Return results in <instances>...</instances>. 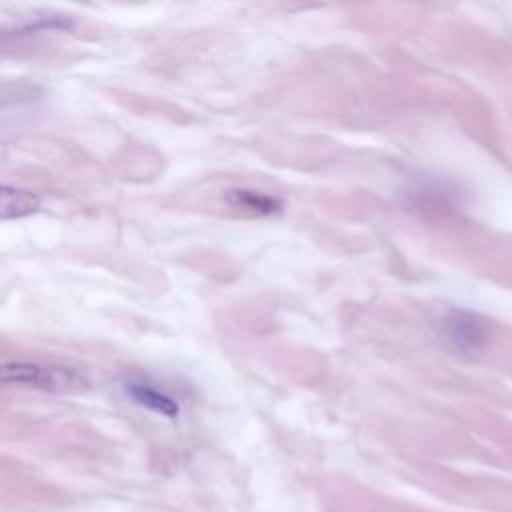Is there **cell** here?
<instances>
[{
    "label": "cell",
    "instance_id": "1",
    "mask_svg": "<svg viewBox=\"0 0 512 512\" xmlns=\"http://www.w3.org/2000/svg\"><path fill=\"white\" fill-rule=\"evenodd\" d=\"M0 376L4 384L32 386L50 392H76L88 386V380L72 368L44 366L36 362H6Z\"/></svg>",
    "mask_w": 512,
    "mask_h": 512
},
{
    "label": "cell",
    "instance_id": "2",
    "mask_svg": "<svg viewBox=\"0 0 512 512\" xmlns=\"http://www.w3.org/2000/svg\"><path fill=\"white\" fill-rule=\"evenodd\" d=\"M38 206H40V200L30 190H20V188H10V186H2V190H0V218L2 220L32 214L38 210Z\"/></svg>",
    "mask_w": 512,
    "mask_h": 512
},
{
    "label": "cell",
    "instance_id": "3",
    "mask_svg": "<svg viewBox=\"0 0 512 512\" xmlns=\"http://www.w3.org/2000/svg\"><path fill=\"white\" fill-rule=\"evenodd\" d=\"M126 392H128L138 404H142V406H146V408H150V410H154V412H160V414L170 416V418H174V416L178 414V404H176L170 396L162 394V392L156 390V388H150L148 384H142V382H128Z\"/></svg>",
    "mask_w": 512,
    "mask_h": 512
},
{
    "label": "cell",
    "instance_id": "4",
    "mask_svg": "<svg viewBox=\"0 0 512 512\" xmlns=\"http://www.w3.org/2000/svg\"><path fill=\"white\" fill-rule=\"evenodd\" d=\"M228 202L234 208L250 210V212H256V214H272L280 208V202L276 198H270L266 194L252 192V190H230Z\"/></svg>",
    "mask_w": 512,
    "mask_h": 512
}]
</instances>
